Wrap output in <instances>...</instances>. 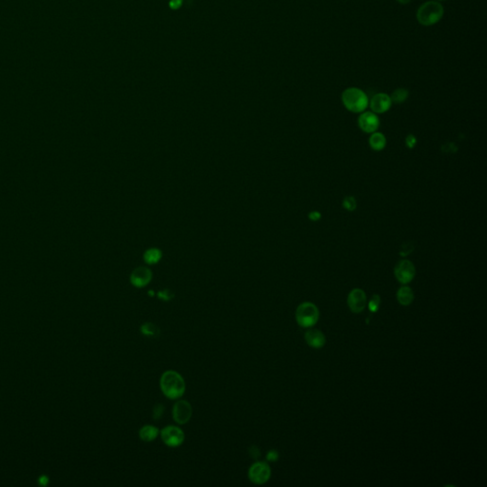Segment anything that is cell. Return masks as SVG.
Segmentation results:
<instances>
[{
  "mask_svg": "<svg viewBox=\"0 0 487 487\" xmlns=\"http://www.w3.org/2000/svg\"><path fill=\"white\" fill-rule=\"evenodd\" d=\"M160 387L163 394L167 398L177 400L184 395L186 391V383L180 373L174 370H168L161 376Z\"/></svg>",
  "mask_w": 487,
  "mask_h": 487,
  "instance_id": "cell-1",
  "label": "cell"
},
{
  "mask_svg": "<svg viewBox=\"0 0 487 487\" xmlns=\"http://www.w3.org/2000/svg\"><path fill=\"white\" fill-rule=\"evenodd\" d=\"M342 102L345 109L354 114H362L369 107L367 93L358 88H348L342 94Z\"/></svg>",
  "mask_w": 487,
  "mask_h": 487,
  "instance_id": "cell-2",
  "label": "cell"
},
{
  "mask_svg": "<svg viewBox=\"0 0 487 487\" xmlns=\"http://www.w3.org/2000/svg\"><path fill=\"white\" fill-rule=\"evenodd\" d=\"M444 10L443 5L437 1L424 3L417 11V20L423 26H432L443 18Z\"/></svg>",
  "mask_w": 487,
  "mask_h": 487,
  "instance_id": "cell-3",
  "label": "cell"
},
{
  "mask_svg": "<svg viewBox=\"0 0 487 487\" xmlns=\"http://www.w3.org/2000/svg\"><path fill=\"white\" fill-rule=\"evenodd\" d=\"M320 317L318 308L310 302L302 303L296 310L297 324L302 327H311L316 325Z\"/></svg>",
  "mask_w": 487,
  "mask_h": 487,
  "instance_id": "cell-4",
  "label": "cell"
},
{
  "mask_svg": "<svg viewBox=\"0 0 487 487\" xmlns=\"http://www.w3.org/2000/svg\"><path fill=\"white\" fill-rule=\"evenodd\" d=\"M271 476V469L265 461L253 463L249 470V478L255 485H264L268 482Z\"/></svg>",
  "mask_w": 487,
  "mask_h": 487,
  "instance_id": "cell-5",
  "label": "cell"
},
{
  "mask_svg": "<svg viewBox=\"0 0 487 487\" xmlns=\"http://www.w3.org/2000/svg\"><path fill=\"white\" fill-rule=\"evenodd\" d=\"M164 443L170 447H178L185 441V434L178 427L168 426L160 432Z\"/></svg>",
  "mask_w": 487,
  "mask_h": 487,
  "instance_id": "cell-6",
  "label": "cell"
},
{
  "mask_svg": "<svg viewBox=\"0 0 487 487\" xmlns=\"http://www.w3.org/2000/svg\"><path fill=\"white\" fill-rule=\"evenodd\" d=\"M394 274L401 284L406 285L413 280L416 274V268L411 261L401 260L395 266Z\"/></svg>",
  "mask_w": 487,
  "mask_h": 487,
  "instance_id": "cell-7",
  "label": "cell"
},
{
  "mask_svg": "<svg viewBox=\"0 0 487 487\" xmlns=\"http://www.w3.org/2000/svg\"><path fill=\"white\" fill-rule=\"evenodd\" d=\"M192 416V404L188 401L180 400L174 403L172 408V417L178 425H185L189 423Z\"/></svg>",
  "mask_w": 487,
  "mask_h": 487,
  "instance_id": "cell-8",
  "label": "cell"
},
{
  "mask_svg": "<svg viewBox=\"0 0 487 487\" xmlns=\"http://www.w3.org/2000/svg\"><path fill=\"white\" fill-rule=\"evenodd\" d=\"M358 125L364 133H375L380 127V119L373 112L365 111L358 118Z\"/></svg>",
  "mask_w": 487,
  "mask_h": 487,
  "instance_id": "cell-9",
  "label": "cell"
},
{
  "mask_svg": "<svg viewBox=\"0 0 487 487\" xmlns=\"http://www.w3.org/2000/svg\"><path fill=\"white\" fill-rule=\"evenodd\" d=\"M347 306L353 313H361L367 306V294L361 288L352 289L347 297Z\"/></svg>",
  "mask_w": 487,
  "mask_h": 487,
  "instance_id": "cell-10",
  "label": "cell"
},
{
  "mask_svg": "<svg viewBox=\"0 0 487 487\" xmlns=\"http://www.w3.org/2000/svg\"><path fill=\"white\" fill-rule=\"evenodd\" d=\"M369 105L374 114H384L391 108L392 101L388 94L380 92L370 99Z\"/></svg>",
  "mask_w": 487,
  "mask_h": 487,
  "instance_id": "cell-11",
  "label": "cell"
},
{
  "mask_svg": "<svg viewBox=\"0 0 487 487\" xmlns=\"http://www.w3.org/2000/svg\"><path fill=\"white\" fill-rule=\"evenodd\" d=\"M152 278L151 271L144 266L135 268L131 275V283L136 287H144Z\"/></svg>",
  "mask_w": 487,
  "mask_h": 487,
  "instance_id": "cell-12",
  "label": "cell"
},
{
  "mask_svg": "<svg viewBox=\"0 0 487 487\" xmlns=\"http://www.w3.org/2000/svg\"><path fill=\"white\" fill-rule=\"evenodd\" d=\"M305 339L308 344L313 348H321L325 344V334L319 329H309L305 334Z\"/></svg>",
  "mask_w": 487,
  "mask_h": 487,
  "instance_id": "cell-13",
  "label": "cell"
},
{
  "mask_svg": "<svg viewBox=\"0 0 487 487\" xmlns=\"http://www.w3.org/2000/svg\"><path fill=\"white\" fill-rule=\"evenodd\" d=\"M159 434H160L159 433V429L155 428L154 426H150V425L144 426L143 428L140 429V431H139V437H140V439L143 442H146V443H149V442L154 441L158 437Z\"/></svg>",
  "mask_w": 487,
  "mask_h": 487,
  "instance_id": "cell-14",
  "label": "cell"
},
{
  "mask_svg": "<svg viewBox=\"0 0 487 487\" xmlns=\"http://www.w3.org/2000/svg\"><path fill=\"white\" fill-rule=\"evenodd\" d=\"M369 146L373 150L376 151H381L383 150L386 146V138L384 135V133L375 132L371 133L369 137Z\"/></svg>",
  "mask_w": 487,
  "mask_h": 487,
  "instance_id": "cell-15",
  "label": "cell"
},
{
  "mask_svg": "<svg viewBox=\"0 0 487 487\" xmlns=\"http://www.w3.org/2000/svg\"><path fill=\"white\" fill-rule=\"evenodd\" d=\"M398 302L403 307L409 306L414 300L413 290L409 286H401L397 292Z\"/></svg>",
  "mask_w": 487,
  "mask_h": 487,
  "instance_id": "cell-16",
  "label": "cell"
},
{
  "mask_svg": "<svg viewBox=\"0 0 487 487\" xmlns=\"http://www.w3.org/2000/svg\"><path fill=\"white\" fill-rule=\"evenodd\" d=\"M408 95H409V92L407 89L400 88V89H395L392 92V94L390 95V98H391L392 103L401 104L406 101V99L408 98Z\"/></svg>",
  "mask_w": 487,
  "mask_h": 487,
  "instance_id": "cell-17",
  "label": "cell"
},
{
  "mask_svg": "<svg viewBox=\"0 0 487 487\" xmlns=\"http://www.w3.org/2000/svg\"><path fill=\"white\" fill-rule=\"evenodd\" d=\"M140 331L144 336H147V337H157L160 333L158 326L152 324V323L143 324L141 325Z\"/></svg>",
  "mask_w": 487,
  "mask_h": 487,
  "instance_id": "cell-18",
  "label": "cell"
},
{
  "mask_svg": "<svg viewBox=\"0 0 487 487\" xmlns=\"http://www.w3.org/2000/svg\"><path fill=\"white\" fill-rule=\"evenodd\" d=\"M161 252L156 250V249H151V250H148V251H146L145 255H144V259L146 261V263L148 264H156L160 259H161Z\"/></svg>",
  "mask_w": 487,
  "mask_h": 487,
  "instance_id": "cell-19",
  "label": "cell"
},
{
  "mask_svg": "<svg viewBox=\"0 0 487 487\" xmlns=\"http://www.w3.org/2000/svg\"><path fill=\"white\" fill-rule=\"evenodd\" d=\"M380 305H381V297L378 294H374L369 301V310L371 312H377L380 309Z\"/></svg>",
  "mask_w": 487,
  "mask_h": 487,
  "instance_id": "cell-20",
  "label": "cell"
},
{
  "mask_svg": "<svg viewBox=\"0 0 487 487\" xmlns=\"http://www.w3.org/2000/svg\"><path fill=\"white\" fill-rule=\"evenodd\" d=\"M343 207L348 211H353L357 207V202L353 196H347L343 201Z\"/></svg>",
  "mask_w": 487,
  "mask_h": 487,
  "instance_id": "cell-21",
  "label": "cell"
},
{
  "mask_svg": "<svg viewBox=\"0 0 487 487\" xmlns=\"http://www.w3.org/2000/svg\"><path fill=\"white\" fill-rule=\"evenodd\" d=\"M157 296H158V298L160 300H163V301H170V300H172L173 298V293L170 289H164V290L158 291Z\"/></svg>",
  "mask_w": 487,
  "mask_h": 487,
  "instance_id": "cell-22",
  "label": "cell"
},
{
  "mask_svg": "<svg viewBox=\"0 0 487 487\" xmlns=\"http://www.w3.org/2000/svg\"><path fill=\"white\" fill-rule=\"evenodd\" d=\"M164 410H165V407L163 406L161 403H158L154 406L153 408V412H152V416H153V419L154 420H159L164 414Z\"/></svg>",
  "mask_w": 487,
  "mask_h": 487,
  "instance_id": "cell-23",
  "label": "cell"
},
{
  "mask_svg": "<svg viewBox=\"0 0 487 487\" xmlns=\"http://www.w3.org/2000/svg\"><path fill=\"white\" fill-rule=\"evenodd\" d=\"M417 144V138L415 137V135L413 134H409L407 135V137L405 138V145L406 147L409 148H413Z\"/></svg>",
  "mask_w": 487,
  "mask_h": 487,
  "instance_id": "cell-24",
  "label": "cell"
},
{
  "mask_svg": "<svg viewBox=\"0 0 487 487\" xmlns=\"http://www.w3.org/2000/svg\"><path fill=\"white\" fill-rule=\"evenodd\" d=\"M278 458H279V454L276 450H270L266 455V459L269 461H275L278 459Z\"/></svg>",
  "mask_w": 487,
  "mask_h": 487,
  "instance_id": "cell-25",
  "label": "cell"
},
{
  "mask_svg": "<svg viewBox=\"0 0 487 487\" xmlns=\"http://www.w3.org/2000/svg\"><path fill=\"white\" fill-rule=\"evenodd\" d=\"M309 216H310V220L318 221L321 218V213H319L318 211H312V212H310Z\"/></svg>",
  "mask_w": 487,
  "mask_h": 487,
  "instance_id": "cell-26",
  "label": "cell"
},
{
  "mask_svg": "<svg viewBox=\"0 0 487 487\" xmlns=\"http://www.w3.org/2000/svg\"><path fill=\"white\" fill-rule=\"evenodd\" d=\"M182 2H183L182 0H172L170 2V6H171L172 9H178V8L181 7Z\"/></svg>",
  "mask_w": 487,
  "mask_h": 487,
  "instance_id": "cell-27",
  "label": "cell"
},
{
  "mask_svg": "<svg viewBox=\"0 0 487 487\" xmlns=\"http://www.w3.org/2000/svg\"><path fill=\"white\" fill-rule=\"evenodd\" d=\"M397 1H398L399 3H401V4H407V3H409L411 0H397Z\"/></svg>",
  "mask_w": 487,
  "mask_h": 487,
  "instance_id": "cell-28",
  "label": "cell"
},
{
  "mask_svg": "<svg viewBox=\"0 0 487 487\" xmlns=\"http://www.w3.org/2000/svg\"><path fill=\"white\" fill-rule=\"evenodd\" d=\"M148 294L151 296L154 295V293H153V291H149V292H148Z\"/></svg>",
  "mask_w": 487,
  "mask_h": 487,
  "instance_id": "cell-29",
  "label": "cell"
},
{
  "mask_svg": "<svg viewBox=\"0 0 487 487\" xmlns=\"http://www.w3.org/2000/svg\"><path fill=\"white\" fill-rule=\"evenodd\" d=\"M439 1H445V0H439Z\"/></svg>",
  "mask_w": 487,
  "mask_h": 487,
  "instance_id": "cell-30",
  "label": "cell"
}]
</instances>
